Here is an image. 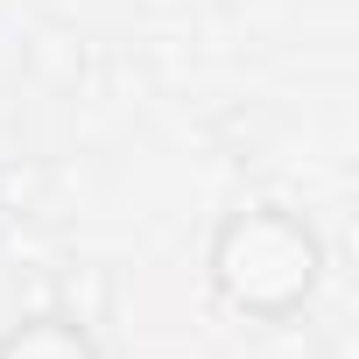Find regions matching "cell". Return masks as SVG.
<instances>
[{
  "mask_svg": "<svg viewBox=\"0 0 359 359\" xmlns=\"http://www.w3.org/2000/svg\"><path fill=\"white\" fill-rule=\"evenodd\" d=\"M205 282L240 324H296L324 289V240L289 205H240L212 226Z\"/></svg>",
  "mask_w": 359,
  "mask_h": 359,
  "instance_id": "1",
  "label": "cell"
},
{
  "mask_svg": "<svg viewBox=\"0 0 359 359\" xmlns=\"http://www.w3.org/2000/svg\"><path fill=\"white\" fill-rule=\"evenodd\" d=\"M0 359H106L92 324L71 317V310H43V317H22L0 331Z\"/></svg>",
  "mask_w": 359,
  "mask_h": 359,
  "instance_id": "2",
  "label": "cell"
}]
</instances>
